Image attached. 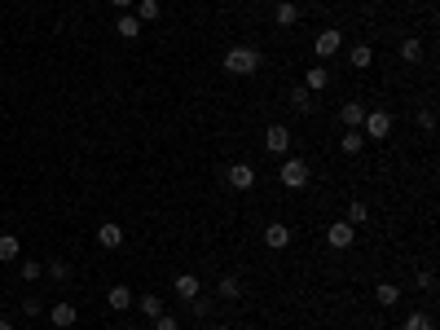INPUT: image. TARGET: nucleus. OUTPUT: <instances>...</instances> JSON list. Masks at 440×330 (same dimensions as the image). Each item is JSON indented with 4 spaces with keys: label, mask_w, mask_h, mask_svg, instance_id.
Wrapping results in <instances>:
<instances>
[{
    "label": "nucleus",
    "mask_w": 440,
    "mask_h": 330,
    "mask_svg": "<svg viewBox=\"0 0 440 330\" xmlns=\"http://www.w3.org/2000/svg\"><path fill=\"white\" fill-rule=\"evenodd\" d=\"M159 14H163V9H159V0H137V18H141V22H154Z\"/></svg>",
    "instance_id": "obj_26"
},
{
    "label": "nucleus",
    "mask_w": 440,
    "mask_h": 330,
    "mask_svg": "<svg viewBox=\"0 0 440 330\" xmlns=\"http://www.w3.org/2000/svg\"><path fill=\"white\" fill-rule=\"evenodd\" d=\"M260 62H265V57H260V49H251V44H233L229 53H224V75H238V79H247V75H256L260 70Z\"/></svg>",
    "instance_id": "obj_1"
},
{
    "label": "nucleus",
    "mask_w": 440,
    "mask_h": 330,
    "mask_svg": "<svg viewBox=\"0 0 440 330\" xmlns=\"http://www.w3.org/2000/svg\"><path fill=\"white\" fill-rule=\"evenodd\" d=\"M216 291H220V300H238V295H242V282H238L233 273H224Z\"/></svg>",
    "instance_id": "obj_22"
},
{
    "label": "nucleus",
    "mask_w": 440,
    "mask_h": 330,
    "mask_svg": "<svg viewBox=\"0 0 440 330\" xmlns=\"http://www.w3.org/2000/svg\"><path fill=\"white\" fill-rule=\"evenodd\" d=\"M291 110H300V115L313 110V93H308L304 84H300V88H291Z\"/></svg>",
    "instance_id": "obj_19"
},
{
    "label": "nucleus",
    "mask_w": 440,
    "mask_h": 330,
    "mask_svg": "<svg viewBox=\"0 0 440 330\" xmlns=\"http://www.w3.org/2000/svg\"><path fill=\"white\" fill-rule=\"evenodd\" d=\"M348 66L352 70H370L374 66V49H370V44H352V49H348Z\"/></svg>",
    "instance_id": "obj_13"
},
{
    "label": "nucleus",
    "mask_w": 440,
    "mask_h": 330,
    "mask_svg": "<svg viewBox=\"0 0 440 330\" xmlns=\"http://www.w3.org/2000/svg\"><path fill=\"white\" fill-rule=\"evenodd\" d=\"M419 128H423V133H432V128H436V110H432V106L419 110Z\"/></svg>",
    "instance_id": "obj_31"
},
{
    "label": "nucleus",
    "mask_w": 440,
    "mask_h": 330,
    "mask_svg": "<svg viewBox=\"0 0 440 330\" xmlns=\"http://www.w3.org/2000/svg\"><path fill=\"white\" fill-rule=\"evenodd\" d=\"M97 246H106V251L124 246V229H119L115 220H106V225H97Z\"/></svg>",
    "instance_id": "obj_11"
},
{
    "label": "nucleus",
    "mask_w": 440,
    "mask_h": 330,
    "mask_svg": "<svg viewBox=\"0 0 440 330\" xmlns=\"http://www.w3.org/2000/svg\"><path fill=\"white\" fill-rule=\"evenodd\" d=\"M405 330H436V322H432L427 313H419V309H414V313L405 317Z\"/></svg>",
    "instance_id": "obj_27"
},
{
    "label": "nucleus",
    "mask_w": 440,
    "mask_h": 330,
    "mask_svg": "<svg viewBox=\"0 0 440 330\" xmlns=\"http://www.w3.org/2000/svg\"><path fill=\"white\" fill-rule=\"evenodd\" d=\"M326 84H330V70H326V66H308V75H304V88H308V93H322Z\"/></svg>",
    "instance_id": "obj_17"
},
{
    "label": "nucleus",
    "mask_w": 440,
    "mask_h": 330,
    "mask_svg": "<svg viewBox=\"0 0 440 330\" xmlns=\"http://www.w3.org/2000/svg\"><path fill=\"white\" fill-rule=\"evenodd\" d=\"M22 313H27V317H40V313H44V304H40V300H31V295H27V304H22Z\"/></svg>",
    "instance_id": "obj_33"
},
{
    "label": "nucleus",
    "mask_w": 440,
    "mask_h": 330,
    "mask_svg": "<svg viewBox=\"0 0 440 330\" xmlns=\"http://www.w3.org/2000/svg\"><path fill=\"white\" fill-rule=\"evenodd\" d=\"M326 242H330V246H335V251H348V246L356 242V229L348 225V220H335V225H330V229H326Z\"/></svg>",
    "instance_id": "obj_5"
},
{
    "label": "nucleus",
    "mask_w": 440,
    "mask_h": 330,
    "mask_svg": "<svg viewBox=\"0 0 440 330\" xmlns=\"http://www.w3.org/2000/svg\"><path fill=\"white\" fill-rule=\"evenodd\" d=\"M401 57H405V62H419V57H423V44L414 40V35H410V40H401Z\"/></svg>",
    "instance_id": "obj_28"
},
{
    "label": "nucleus",
    "mask_w": 440,
    "mask_h": 330,
    "mask_svg": "<svg viewBox=\"0 0 440 330\" xmlns=\"http://www.w3.org/2000/svg\"><path fill=\"white\" fill-rule=\"evenodd\" d=\"M295 5H304V0H295Z\"/></svg>",
    "instance_id": "obj_37"
},
{
    "label": "nucleus",
    "mask_w": 440,
    "mask_h": 330,
    "mask_svg": "<svg viewBox=\"0 0 440 330\" xmlns=\"http://www.w3.org/2000/svg\"><path fill=\"white\" fill-rule=\"evenodd\" d=\"M419 287L423 291H436V273H432V269H423V273H419Z\"/></svg>",
    "instance_id": "obj_32"
},
{
    "label": "nucleus",
    "mask_w": 440,
    "mask_h": 330,
    "mask_svg": "<svg viewBox=\"0 0 440 330\" xmlns=\"http://www.w3.org/2000/svg\"><path fill=\"white\" fill-rule=\"evenodd\" d=\"M361 119H365V106H361V101H343L339 124H343V128H352V133H361Z\"/></svg>",
    "instance_id": "obj_12"
},
{
    "label": "nucleus",
    "mask_w": 440,
    "mask_h": 330,
    "mask_svg": "<svg viewBox=\"0 0 440 330\" xmlns=\"http://www.w3.org/2000/svg\"><path fill=\"white\" fill-rule=\"evenodd\" d=\"M44 273H49L57 287H66V282H70V264H66V260H53L49 269H44Z\"/></svg>",
    "instance_id": "obj_25"
},
{
    "label": "nucleus",
    "mask_w": 440,
    "mask_h": 330,
    "mask_svg": "<svg viewBox=\"0 0 440 330\" xmlns=\"http://www.w3.org/2000/svg\"><path fill=\"white\" fill-rule=\"evenodd\" d=\"M137 309H141V317H150V322H154V317L163 313V300H159V295H141Z\"/></svg>",
    "instance_id": "obj_23"
},
{
    "label": "nucleus",
    "mask_w": 440,
    "mask_h": 330,
    "mask_svg": "<svg viewBox=\"0 0 440 330\" xmlns=\"http://www.w3.org/2000/svg\"><path fill=\"white\" fill-rule=\"evenodd\" d=\"M111 5H115V9H124V14H128V9H133L137 0H111Z\"/></svg>",
    "instance_id": "obj_34"
},
{
    "label": "nucleus",
    "mask_w": 440,
    "mask_h": 330,
    "mask_svg": "<svg viewBox=\"0 0 440 330\" xmlns=\"http://www.w3.org/2000/svg\"><path fill=\"white\" fill-rule=\"evenodd\" d=\"M265 246H269V251H287V246H291V225L273 220V225L265 229Z\"/></svg>",
    "instance_id": "obj_7"
},
{
    "label": "nucleus",
    "mask_w": 440,
    "mask_h": 330,
    "mask_svg": "<svg viewBox=\"0 0 440 330\" xmlns=\"http://www.w3.org/2000/svg\"><path fill=\"white\" fill-rule=\"evenodd\" d=\"M273 22H278L282 31L295 27V22H300V5H295V0H278V5H273Z\"/></svg>",
    "instance_id": "obj_8"
},
{
    "label": "nucleus",
    "mask_w": 440,
    "mask_h": 330,
    "mask_svg": "<svg viewBox=\"0 0 440 330\" xmlns=\"http://www.w3.org/2000/svg\"><path fill=\"white\" fill-rule=\"evenodd\" d=\"M115 31L124 35V40H137V35H141V18L133 14V9H128V14H119V22H115Z\"/></svg>",
    "instance_id": "obj_15"
},
{
    "label": "nucleus",
    "mask_w": 440,
    "mask_h": 330,
    "mask_svg": "<svg viewBox=\"0 0 440 330\" xmlns=\"http://www.w3.org/2000/svg\"><path fill=\"white\" fill-rule=\"evenodd\" d=\"M339 146H343V155H361V146H365V137H361V133H352V128H348V133H343V137H339Z\"/></svg>",
    "instance_id": "obj_24"
},
{
    "label": "nucleus",
    "mask_w": 440,
    "mask_h": 330,
    "mask_svg": "<svg viewBox=\"0 0 440 330\" xmlns=\"http://www.w3.org/2000/svg\"><path fill=\"white\" fill-rule=\"evenodd\" d=\"M224 181H229L238 194H247V190H256V168L251 163H233V168H224Z\"/></svg>",
    "instance_id": "obj_3"
},
{
    "label": "nucleus",
    "mask_w": 440,
    "mask_h": 330,
    "mask_svg": "<svg viewBox=\"0 0 440 330\" xmlns=\"http://www.w3.org/2000/svg\"><path fill=\"white\" fill-rule=\"evenodd\" d=\"M282 185H287V190H304L308 185V163L304 159H287L282 163Z\"/></svg>",
    "instance_id": "obj_4"
},
{
    "label": "nucleus",
    "mask_w": 440,
    "mask_h": 330,
    "mask_svg": "<svg viewBox=\"0 0 440 330\" xmlns=\"http://www.w3.org/2000/svg\"><path fill=\"white\" fill-rule=\"evenodd\" d=\"M265 150H269V155H287V150H291V128H282V124H273L269 128V133H265Z\"/></svg>",
    "instance_id": "obj_6"
},
{
    "label": "nucleus",
    "mask_w": 440,
    "mask_h": 330,
    "mask_svg": "<svg viewBox=\"0 0 440 330\" xmlns=\"http://www.w3.org/2000/svg\"><path fill=\"white\" fill-rule=\"evenodd\" d=\"M365 220H370V207H365L361 198H352V203H348V225L356 229V225H365Z\"/></svg>",
    "instance_id": "obj_20"
},
{
    "label": "nucleus",
    "mask_w": 440,
    "mask_h": 330,
    "mask_svg": "<svg viewBox=\"0 0 440 330\" xmlns=\"http://www.w3.org/2000/svg\"><path fill=\"white\" fill-rule=\"evenodd\" d=\"M361 137H365V141H388V137H392V115H388V110H365Z\"/></svg>",
    "instance_id": "obj_2"
},
{
    "label": "nucleus",
    "mask_w": 440,
    "mask_h": 330,
    "mask_svg": "<svg viewBox=\"0 0 440 330\" xmlns=\"http://www.w3.org/2000/svg\"><path fill=\"white\" fill-rule=\"evenodd\" d=\"M374 300H379V304H383V309H392V304H396V300H401V291H396V287H392V282H379V287H374Z\"/></svg>",
    "instance_id": "obj_21"
},
{
    "label": "nucleus",
    "mask_w": 440,
    "mask_h": 330,
    "mask_svg": "<svg viewBox=\"0 0 440 330\" xmlns=\"http://www.w3.org/2000/svg\"><path fill=\"white\" fill-rule=\"evenodd\" d=\"M22 255V242L14 238V233H0V264H14Z\"/></svg>",
    "instance_id": "obj_16"
},
{
    "label": "nucleus",
    "mask_w": 440,
    "mask_h": 330,
    "mask_svg": "<svg viewBox=\"0 0 440 330\" xmlns=\"http://www.w3.org/2000/svg\"><path fill=\"white\" fill-rule=\"evenodd\" d=\"M313 49H317V57H335V53L343 49V35H339L335 27H330V31L317 35V44H313Z\"/></svg>",
    "instance_id": "obj_10"
},
{
    "label": "nucleus",
    "mask_w": 440,
    "mask_h": 330,
    "mask_svg": "<svg viewBox=\"0 0 440 330\" xmlns=\"http://www.w3.org/2000/svg\"><path fill=\"white\" fill-rule=\"evenodd\" d=\"M154 330H181V322H176L172 313H159V317H154Z\"/></svg>",
    "instance_id": "obj_29"
},
{
    "label": "nucleus",
    "mask_w": 440,
    "mask_h": 330,
    "mask_svg": "<svg viewBox=\"0 0 440 330\" xmlns=\"http://www.w3.org/2000/svg\"><path fill=\"white\" fill-rule=\"evenodd\" d=\"M172 287H176V300H185V304H189V300H198V295H203V282H198L194 273H181V278H176V282H172Z\"/></svg>",
    "instance_id": "obj_9"
},
{
    "label": "nucleus",
    "mask_w": 440,
    "mask_h": 330,
    "mask_svg": "<svg viewBox=\"0 0 440 330\" xmlns=\"http://www.w3.org/2000/svg\"><path fill=\"white\" fill-rule=\"evenodd\" d=\"M211 330H229V326H224V322H220V326H211Z\"/></svg>",
    "instance_id": "obj_36"
},
{
    "label": "nucleus",
    "mask_w": 440,
    "mask_h": 330,
    "mask_svg": "<svg viewBox=\"0 0 440 330\" xmlns=\"http://www.w3.org/2000/svg\"><path fill=\"white\" fill-rule=\"evenodd\" d=\"M22 278H27V282L44 278V264H40V260H27V264H22Z\"/></svg>",
    "instance_id": "obj_30"
},
{
    "label": "nucleus",
    "mask_w": 440,
    "mask_h": 330,
    "mask_svg": "<svg viewBox=\"0 0 440 330\" xmlns=\"http://www.w3.org/2000/svg\"><path fill=\"white\" fill-rule=\"evenodd\" d=\"M75 304H53V309H49V322L57 326V330H70V326H75Z\"/></svg>",
    "instance_id": "obj_14"
},
{
    "label": "nucleus",
    "mask_w": 440,
    "mask_h": 330,
    "mask_svg": "<svg viewBox=\"0 0 440 330\" xmlns=\"http://www.w3.org/2000/svg\"><path fill=\"white\" fill-rule=\"evenodd\" d=\"M0 330H14V322H5V317H0Z\"/></svg>",
    "instance_id": "obj_35"
},
{
    "label": "nucleus",
    "mask_w": 440,
    "mask_h": 330,
    "mask_svg": "<svg viewBox=\"0 0 440 330\" xmlns=\"http://www.w3.org/2000/svg\"><path fill=\"white\" fill-rule=\"evenodd\" d=\"M106 304H111V309H119V313H128V309H133V291H128V287H111Z\"/></svg>",
    "instance_id": "obj_18"
}]
</instances>
